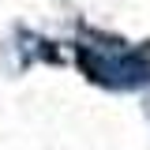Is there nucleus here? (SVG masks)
Here are the masks:
<instances>
[{
    "mask_svg": "<svg viewBox=\"0 0 150 150\" xmlns=\"http://www.w3.org/2000/svg\"><path fill=\"white\" fill-rule=\"evenodd\" d=\"M75 60L86 71V79L109 90H139L150 83V60L116 41H79Z\"/></svg>",
    "mask_w": 150,
    "mask_h": 150,
    "instance_id": "1",
    "label": "nucleus"
}]
</instances>
